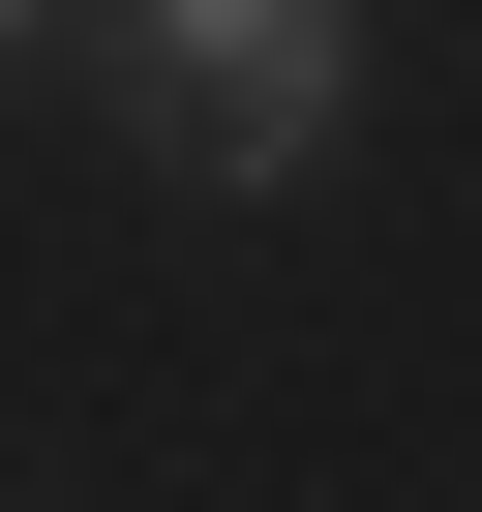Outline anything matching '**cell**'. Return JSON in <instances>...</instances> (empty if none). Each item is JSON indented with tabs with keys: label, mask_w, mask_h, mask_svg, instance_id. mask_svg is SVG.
<instances>
[{
	"label": "cell",
	"mask_w": 482,
	"mask_h": 512,
	"mask_svg": "<svg viewBox=\"0 0 482 512\" xmlns=\"http://www.w3.org/2000/svg\"><path fill=\"white\" fill-rule=\"evenodd\" d=\"M121 61H151V121H181L211 211H272V181L362 121V0H121Z\"/></svg>",
	"instance_id": "obj_1"
},
{
	"label": "cell",
	"mask_w": 482,
	"mask_h": 512,
	"mask_svg": "<svg viewBox=\"0 0 482 512\" xmlns=\"http://www.w3.org/2000/svg\"><path fill=\"white\" fill-rule=\"evenodd\" d=\"M31 31H61V0H0V61H31Z\"/></svg>",
	"instance_id": "obj_2"
}]
</instances>
